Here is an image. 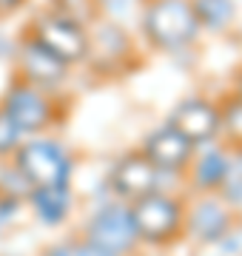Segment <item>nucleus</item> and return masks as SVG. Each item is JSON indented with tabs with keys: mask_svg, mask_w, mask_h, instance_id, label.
Segmentation results:
<instances>
[{
	"mask_svg": "<svg viewBox=\"0 0 242 256\" xmlns=\"http://www.w3.org/2000/svg\"><path fill=\"white\" fill-rule=\"evenodd\" d=\"M140 32L154 52L166 54L186 52L202 34L191 0H148L140 14Z\"/></svg>",
	"mask_w": 242,
	"mask_h": 256,
	"instance_id": "f257e3e1",
	"label": "nucleus"
},
{
	"mask_svg": "<svg viewBox=\"0 0 242 256\" xmlns=\"http://www.w3.org/2000/svg\"><path fill=\"white\" fill-rule=\"evenodd\" d=\"M9 160L28 180V185H68L74 174V160L68 148L60 140L43 134L23 137Z\"/></svg>",
	"mask_w": 242,
	"mask_h": 256,
	"instance_id": "f03ea898",
	"label": "nucleus"
},
{
	"mask_svg": "<svg viewBox=\"0 0 242 256\" xmlns=\"http://www.w3.org/2000/svg\"><path fill=\"white\" fill-rule=\"evenodd\" d=\"M26 34H32L40 46L48 48L66 66H80L88 57V26L54 9L34 18Z\"/></svg>",
	"mask_w": 242,
	"mask_h": 256,
	"instance_id": "7ed1b4c3",
	"label": "nucleus"
},
{
	"mask_svg": "<svg viewBox=\"0 0 242 256\" xmlns=\"http://www.w3.org/2000/svg\"><path fill=\"white\" fill-rule=\"evenodd\" d=\"M3 111L12 117V122L20 128L23 137H34V134H43L52 120H54V102H52V94L48 92H40L38 86L32 82L14 80L9 82V88L0 100Z\"/></svg>",
	"mask_w": 242,
	"mask_h": 256,
	"instance_id": "20e7f679",
	"label": "nucleus"
},
{
	"mask_svg": "<svg viewBox=\"0 0 242 256\" xmlns=\"http://www.w3.org/2000/svg\"><path fill=\"white\" fill-rule=\"evenodd\" d=\"M131 222L137 236L146 242H166L180 230L182 225V205L180 200H174L171 194L162 191H151L146 196L131 202Z\"/></svg>",
	"mask_w": 242,
	"mask_h": 256,
	"instance_id": "39448f33",
	"label": "nucleus"
},
{
	"mask_svg": "<svg viewBox=\"0 0 242 256\" xmlns=\"http://www.w3.org/2000/svg\"><path fill=\"white\" fill-rule=\"evenodd\" d=\"M168 122L177 128L180 134H186L196 148L211 146L222 131V108L211 97L194 94V97H186L174 106Z\"/></svg>",
	"mask_w": 242,
	"mask_h": 256,
	"instance_id": "423d86ee",
	"label": "nucleus"
},
{
	"mask_svg": "<svg viewBox=\"0 0 242 256\" xmlns=\"http://www.w3.org/2000/svg\"><path fill=\"white\" fill-rule=\"evenodd\" d=\"M18 77L20 80L38 86L40 92H57L66 80H68V72L72 66H66L63 60H57L48 48H43L32 34H23L18 43Z\"/></svg>",
	"mask_w": 242,
	"mask_h": 256,
	"instance_id": "0eeeda50",
	"label": "nucleus"
},
{
	"mask_svg": "<svg viewBox=\"0 0 242 256\" xmlns=\"http://www.w3.org/2000/svg\"><path fill=\"white\" fill-rule=\"evenodd\" d=\"M140 151L148 156V162L157 168L160 174H182L188 168V162L194 160L196 146L186 134H180L171 122H162L160 128L146 134Z\"/></svg>",
	"mask_w": 242,
	"mask_h": 256,
	"instance_id": "6e6552de",
	"label": "nucleus"
},
{
	"mask_svg": "<svg viewBox=\"0 0 242 256\" xmlns=\"http://www.w3.org/2000/svg\"><path fill=\"white\" fill-rule=\"evenodd\" d=\"M86 234H88V242L94 248H100L102 254L108 256L126 254L134 245V239H137V230H134V222H131V210L126 205H102L92 216Z\"/></svg>",
	"mask_w": 242,
	"mask_h": 256,
	"instance_id": "1a4fd4ad",
	"label": "nucleus"
},
{
	"mask_svg": "<svg viewBox=\"0 0 242 256\" xmlns=\"http://www.w3.org/2000/svg\"><path fill=\"white\" fill-rule=\"evenodd\" d=\"M160 174L157 168L148 162V156L142 151H131V154H122L117 162L112 165L108 171V185L112 191L122 200H140L151 191H160Z\"/></svg>",
	"mask_w": 242,
	"mask_h": 256,
	"instance_id": "9d476101",
	"label": "nucleus"
},
{
	"mask_svg": "<svg viewBox=\"0 0 242 256\" xmlns=\"http://www.w3.org/2000/svg\"><path fill=\"white\" fill-rule=\"evenodd\" d=\"M131 54V37L126 34V28L114 20L94 18L88 23V57L86 63L97 66L112 72L117 63H122Z\"/></svg>",
	"mask_w": 242,
	"mask_h": 256,
	"instance_id": "9b49d317",
	"label": "nucleus"
},
{
	"mask_svg": "<svg viewBox=\"0 0 242 256\" xmlns=\"http://www.w3.org/2000/svg\"><path fill=\"white\" fill-rule=\"evenodd\" d=\"M26 200L34 208V214H38V220L43 225H60L72 214L74 194H72V182L68 185H32Z\"/></svg>",
	"mask_w": 242,
	"mask_h": 256,
	"instance_id": "f8f14e48",
	"label": "nucleus"
},
{
	"mask_svg": "<svg viewBox=\"0 0 242 256\" xmlns=\"http://www.w3.org/2000/svg\"><path fill=\"white\" fill-rule=\"evenodd\" d=\"M231 228V216L220 200H200L188 214V234L200 242H216Z\"/></svg>",
	"mask_w": 242,
	"mask_h": 256,
	"instance_id": "ddd939ff",
	"label": "nucleus"
},
{
	"mask_svg": "<svg viewBox=\"0 0 242 256\" xmlns=\"http://www.w3.org/2000/svg\"><path fill=\"white\" fill-rule=\"evenodd\" d=\"M228 162H231V151L216 146L202 148V154H194V160L188 162V174H191V185L200 191H216L222 185L225 174H228Z\"/></svg>",
	"mask_w": 242,
	"mask_h": 256,
	"instance_id": "4468645a",
	"label": "nucleus"
},
{
	"mask_svg": "<svg viewBox=\"0 0 242 256\" xmlns=\"http://www.w3.org/2000/svg\"><path fill=\"white\" fill-rule=\"evenodd\" d=\"M196 14V23L202 32H225L236 20V0H191Z\"/></svg>",
	"mask_w": 242,
	"mask_h": 256,
	"instance_id": "2eb2a0df",
	"label": "nucleus"
},
{
	"mask_svg": "<svg viewBox=\"0 0 242 256\" xmlns=\"http://www.w3.org/2000/svg\"><path fill=\"white\" fill-rule=\"evenodd\" d=\"M216 191H222L225 202H231V205H242V148H236V151L231 154L228 174H225L222 185H220Z\"/></svg>",
	"mask_w": 242,
	"mask_h": 256,
	"instance_id": "dca6fc26",
	"label": "nucleus"
},
{
	"mask_svg": "<svg viewBox=\"0 0 242 256\" xmlns=\"http://www.w3.org/2000/svg\"><path fill=\"white\" fill-rule=\"evenodd\" d=\"M54 12L68 14V18H74V20H80V23H86V26L97 18L94 0H54Z\"/></svg>",
	"mask_w": 242,
	"mask_h": 256,
	"instance_id": "f3484780",
	"label": "nucleus"
},
{
	"mask_svg": "<svg viewBox=\"0 0 242 256\" xmlns=\"http://www.w3.org/2000/svg\"><path fill=\"white\" fill-rule=\"evenodd\" d=\"M20 142H23L20 128L12 122V117L3 111V106H0V156H12Z\"/></svg>",
	"mask_w": 242,
	"mask_h": 256,
	"instance_id": "a211bd4d",
	"label": "nucleus"
},
{
	"mask_svg": "<svg viewBox=\"0 0 242 256\" xmlns=\"http://www.w3.org/2000/svg\"><path fill=\"white\" fill-rule=\"evenodd\" d=\"M14 54H18V40H12L9 34L0 32V60H9Z\"/></svg>",
	"mask_w": 242,
	"mask_h": 256,
	"instance_id": "6ab92c4d",
	"label": "nucleus"
},
{
	"mask_svg": "<svg viewBox=\"0 0 242 256\" xmlns=\"http://www.w3.org/2000/svg\"><path fill=\"white\" fill-rule=\"evenodd\" d=\"M26 3H28V0H0V18H9V14L20 12Z\"/></svg>",
	"mask_w": 242,
	"mask_h": 256,
	"instance_id": "aec40b11",
	"label": "nucleus"
},
{
	"mask_svg": "<svg viewBox=\"0 0 242 256\" xmlns=\"http://www.w3.org/2000/svg\"><path fill=\"white\" fill-rule=\"evenodd\" d=\"M72 248V256H108V254H102L100 248H94L92 242H86V245H68Z\"/></svg>",
	"mask_w": 242,
	"mask_h": 256,
	"instance_id": "412c9836",
	"label": "nucleus"
},
{
	"mask_svg": "<svg viewBox=\"0 0 242 256\" xmlns=\"http://www.w3.org/2000/svg\"><path fill=\"white\" fill-rule=\"evenodd\" d=\"M234 97L242 102V72L236 74V80H234Z\"/></svg>",
	"mask_w": 242,
	"mask_h": 256,
	"instance_id": "4be33fe9",
	"label": "nucleus"
}]
</instances>
